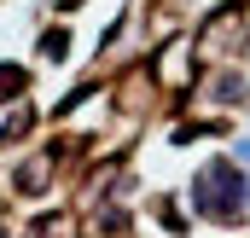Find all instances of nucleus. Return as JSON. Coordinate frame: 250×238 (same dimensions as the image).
Masks as SVG:
<instances>
[{"label": "nucleus", "instance_id": "nucleus-2", "mask_svg": "<svg viewBox=\"0 0 250 238\" xmlns=\"http://www.w3.org/2000/svg\"><path fill=\"white\" fill-rule=\"evenodd\" d=\"M23 81H29V76H23L18 64H0V99H18V93H23Z\"/></svg>", "mask_w": 250, "mask_h": 238}, {"label": "nucleus", "instance_id": "nucleus-1", "mask_svg": "<svg viewBox=\"0 0 250 238\" xmlns=\"http://www.w3.org/2000/svg\"><path fill=\"white\" fill-rule=\"evenodd\" d=\"M250 198V186L239 180V169L233 163H215L209 175L198 180V209L204 215H215V221H227V215H239V203Z\"/></svg>", "mask_w": 250, "mask_h": 238}, {"label": "nucleus", "instance_id": "nucleus-3", "mask_svg": "<svg viewBox=\"0 0 250 238\" xmlns=\"http://www.w3.org/2000/svg\"><path fill=\"white\" fill-rule=\"evenodd\" d=\"M64 47H70V35H59V29L41 35V59H64Z\"/></svg>", "mask_w": 250, "mask_h": 238}, {"label": "nucleus", "instance_id": "nucleus-4", "mask_svg": "<svg viewBox=\"0 0 250 238\" xmlns=\"http://www.w3.org/2000/svg\"><path fill=\"white\" fill-rule=\"evenodd\" d=\"M59 6H82V0H59Z\"/></svg>", "mask_w": 250, "mask_h": 238}]
</instances>
